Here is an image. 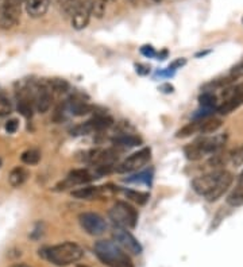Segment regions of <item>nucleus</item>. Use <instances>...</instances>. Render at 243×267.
<instances>
[{"label": "nucleus", "mask_w": 243, "mask_h": 267, "mask_svg": "<svg viewBox=\"0 0 243 267\" xmlns=\"http://www.w3.org/2000/svg\"><path fill=\"white\" fill-rule=\"evenodd\" d=\"M201 126H203V119L195 120V122L189 123L186 126H184L181 130H178L176 137L177 138H186L191 137L193 134H200L201 132Z\"/></svg>", "instance_id": "aec40b11"}, {"label": "nucleus", "mask_w": 243, "mask_h": 267, "mask_svg": "<svg viewBox=\"0 0 243 267\" xmlns=\"http://www.w3.org/2000/svg\"><path fill=\"white\" fill-rule=\"evenodd\" d=\"M50 7V0H25L26 12L31 18H41L46 15Z\"/></svg>", "instance_id": "4468645a"}, {"label": "nucleus", "mask_w": 243, "mask_h": 267, "mask_svg": "<svg viewBox=\"0 0 243 267\" xmlns=\"http://www.w3.org/2000/svg\"><path fill=\"white\" fill-rule=\"evenodd\" d=\"M128 2H130L131 4H134V6H135V4H137V2H138V0H128Z\"/></svg>", "instance_id": "c9c22d12"}, {"label": "nucleus", "mask_w": 243, "mask_h": 267, "mask_svg": "<svg viewBox=\"0 0 243 267\" xmlns=\"http://www.w3.org/2000/svg\"><path fill=\"white\" fill-rule=\"evenodd\" d=\"M153 2H154V3H161L162 0H153Z\"/></svg>", "instance_id": "4c0bfd02"}, {"label": "nucleus", "mask_w": 243, "mask_h": 267, "mask_svg": "<svg viewBox=\"0 0 243 267\" xmlns=\"http://www.w3.org/2000/svg\"><path fill=\"white\" fill-rule=\"evenodd\" d=\"M30 177V173L25 167L22 166H16L11 170V173L8 176V182L11 186L14 188H19V186H22L25 184L26 181L29 180Z\"/></svg>", "instance_id": "dca6fc26"}, {"label": "nucleus", "mask_w": 243, "mask_h": 267, "mask_svg": "<svg viewBox=\"0 0 243 267\" xmlns=\"http://www.w3.org/2000/svg\"><path fill=\"white\" fill-rule=\"evenodd\" d=\"M40 255L49 263L58 267H65L79 262L84 256V250L76 243L65 242L51 247H44L40 250Z\"/></svg>", "instance_id": "f03ea898"}, {"label": "nucleus", "mask_w": 243, "mask_h": 267, "mask_svg": "<svg viewBox=\"0 0 243 267\" xmlns=\"http://www.w3.org/2000/svg\"><path fill=\"white\" fill-rule=\"evenodd\" d=\"M95 254L99 260L108 267H134L130 256L124 253L115 242L111 240H100L96 242L94 247Z\"/></svg>", "instance_id": "7ed1b4c3"}, {"label": "nucleus", "mask_w": 243, "mask_h": 267, "mask_svg": "<svg viewBox=\"0 0 243 267\" xmlns=\"http://www.w3.org/2000/svg\"><path fill=\"white\" fill-rule=\"evenodd\" d=\"M113 238L114 242L119 245L120 249L124 250L126 253H130L133 255H139L142 254V245L141 243L134 238V235L131 234L128 230L126 228L115 227V230L113 231Z\"/></svg>", "instance_id": "6e6552de"}, {"label": "nucleus", "mask_w": 243, "mask_h": 267, "mask_svg": "<svg viewBox=\"0 0 243 267\" xmlns=\"http://www.w3.org/2000/svg\"><path fill=\"white\" fill-rule=\"evenodd\" d=\"M18 127H19V122L16 119H11V120H8V122L6 123V131H7L8 134L16 132Z\"/></svg>", "instance_id": "7c9ffc66"}, {"label": "nucleus", "mask_w": 243, "mask_h": 267, "mask_svg": "<svg viewBox=\"0 0 243 267\" xmlns=\"http://www.w3.org/2000/svg\"><path fill=\"white\" fill-rule=\"evenodd\" d=\"M79 223L81 228L91 236H100L107 230V223L99 213L84 212L79 216Z\"/></svg>", "instance_id": "1a4fd4ad"}, {"label": "nucleus", "mask_w": 243, "mask_h": 267, "mask_svg": "<svg viewBox=\"0 0 243 267\" xmlns=\"http://www.w3.org/2000/svg\"><path fill=\"white\" fill-rule=\"evenodd\" d=\"M239 180H243V171H242V174L239 176Z\"/></svg>", "instance_id": "58836bf2"}, {"label": "nucleus", "mask_w": 243, "mask_h": 267, "mask_svg": "<svg viewBox=\"0 0 243 267\" xmlns=\"http://www.w3.org/2000/svg\"><path fill=\"white\" fill-rule=\"evenodd\" d=\"M68 2H70V3H77L79 0H68Z\"/></svg>", "instance_id": "e433bc0d"}, {"label": "nucleus", "mask_w": 243, "mask_h": 267, "mask_svg": "<svg viewBox=\"0 0 243 267\" xmlns=\"http://www.w3.org/2000/svg\"><path fill=\"white\" fill-rule=\"evenodd\" d=\"M33 105L34 109L40 113H46L51 107V93L47 85H38L34 88L33 92Z\"/></svg>", "instance_id": "9b49d317"}, {"label": "nucleus", "mask_w": 243, "mask_h": 267, "mask_svg": "<svg viewBox=\"0 0 243 267\" xmlns=\"http://www.w3.org/2000/svg\"><path fill=\"white\" fill-rule=\"evenodd\" d=\"M95 177V174L91 173L88 169H76L70 171L68 174V177L62 181L61 184L57 185L55 188L57 190H64V189L73 188V186H79V185L88 184L89 181H92Z\"/></svg>", "instance_id": "9d476101"}, {"label": "nucleus", "mask_w": 243, "mask_h": 267, "mask_svg": "<svg viewBox=\"0 0 243 267\" xmlns=\"http://www.w3.org/2000/svg\"><path fill=\"white\" fill-rule=\"evenodd\" d=\"M150 180H152V174L149 173H141V174H137V176H133V177L127 178L126 182H146V184H149Z\"/></svg>", "instance_id": "c756f323"}, {"label": "nucleus", "mask_w": 243, "mask_h": 267, "mask_svg": "<svg viewBox=\"0 0 243 267\" xmlns=\"http://www.w3.org/2000/svg\"><path fill=\"white\" fill-rule=\"evenodd\" d=\"M231 162L235 167H239L243 165V143L236 148L235 151L232 152L231 156Z\"/></svg>", "instance_id": "bb28decb"}, {"label": "nucleus", "mask_w": 243, "mask_h": 267, "mask_svg": "<svg viewBox=\"0 0 243 267\" xmlns=\"http://www.w3.org/2000/svg\"><path fill=\"white\" fill-rule=\"evenodd\" d=\"M115 190L109 186H84L72 192V196L79 200H98L102 199L107 192Z\"/></svg>", "instance_id": "f8f14e48"}, {"label": "nucleus", "mask_w": 243, "mask_h": 267, "mask_svg": "<svg viewBox=\"0 0 243 267\" xmlns=\"http://www.w3.org/2000/svg\"><path fill=\"white\" fill-rule=\"evenodd\" d=\"M0 166H2V161H0Z\"/></svg>", "instance_id": "ea45409f"}, {"label": "nucleus", "mask_w": 243, "mask_h": 267, "mask_svg": "<svg viewBox=\"0 0 243 267\" xmlns=\"http://www.w3.org/2000/svg\"><path fill=\"white\" fill-rule=\"evenodd\" d=\"M89 18H91V14L88 11V8L85 7V4H74V10H73L72 15L73 29H85L88 23H89Z\"/></svg>", "instance_id": "ddd939ff"}, {"label": "nucleus", "mask_w": 243, "mask_h": 267, "mask_svg": "<svg viewBox=\"0 0 243 267\" xmlns=\"http://www.w3.org/2000/svg\"><path fill=\"white\" fill-rule=\"evenodd\" d=\"M18 111L22 113L26 118H31L33 116L34 105H33V99L26 96V98H21L18 103Z\"/></svg>", "instance_id": "4be33fe9"}, {"label": "nucleus", "mask_w": 243, "mask_h": 267, "mask_svg": "<svg viewBox=\"0 0 243 267\" xmlns=\"http://www.w3.org/2000/svg\"><path fill=\"white\" fill-rule=\"evenodd\" d=\"M122 193H123L128 200L137 202V204H139V205L146 204L150 197L149 193H143V192H138V190H131V189H122Z\"/></svg>", "instance_id": "412c9836"}, {"label": "nucleus", "mask_w": 243, "mask_h": 267, "mask_svg": "<svg viewBox=\"0 0 243 267\" xmlns=\"http://www.w3.org/2000/svg\"><path fill=\"white\" fill-rule=\"evenodd\" d=\"M66 109L74 116H84L92 112L91 105H88L87 103H84L81 100H76V99H73V100H69L66 103Z\"/></svg>", "instance_id": "a211bd4d"}, {"label": "nucleus", "mask_w": 243, "mask_h": 267, "mask_svg": "<svg viewBox=\"0 0 243 267\" xmlns=\"http://www.w3.org/2000/svg\"><path fill=\"white\" fill-rule=\"evenodd\" d=\"M23 0H3L0 4V29L11 30L21 21Z\"/></svg>", "instance_id": "423d86ee"}, {"label": "nucleus", "mask_w": 243, "mask_h": 267, "mask_svg": "<svg viewBox=\"0 0 243 267\" xmlns=\"http://www.w3.org/2000/svg\"><path fill=\"white\" fill-rule=\"evenodd\" d=\"M11 111H12V107L10 100H8L7 98H4V96H0V116L10 115Z\"/></svg>", "instance_id": "cd10ccee"}, {"label": "nucleus", "mask_w": 243, "mask_h": 267, "mask_svg": "<svg viewBox=\"0 0 243 267\" xmlns=\"http://www.w3.org/2000/svg\"><path fill=\"white\" fill-rule=\"evenodd\" d=\"M240 105H243V89L236 92L234 96H231L227 100L223 101L218 107V112L220 115H229V113L239 108Z\"/></svg>", "instance_id": "2eb2a0df"}, {"label": "nucleus", "mask_w": 243, "mask_h": 267, "mask_svg": "<svg viewBox=\"0 0 243 267\" xmlns=\"http://www.w3.org/2000/svg\"><path fill=\"white\" fill-rule=\"evenodd\" d=\"M47 87H49V89L58 92V93H65L69 89V84L66 83L65 80L53 79L47 83Z\"/></svg>", "instance_id": "393cba45"}, {"label": "nucleus", "mask_w": 243, "mask_h": 267, "mask_svg": "<svg viewBox=\"0 0 243 267\" xmlns=\"http://www.w3.org/2000/svg\"><path fill=\"white\" fill-rule=\"evenodd\" d=\"M85 7L88 8L89 14L102 18L107 10V0H85Z\"/></svg>", "instance_id": "6ab92c4d"}, {"label": "nucleus", "mask_w": 243, "mask_h": 267, "mask_svg": "<svg viewBox=\"0 0 243 267\" xmlns=\"http://www.w3.org/2000/svg\"><path fill=\"white\" fill-rule=\"evenodd\" d=\"M141 53L145 55V57H149V58H153V57H156V55H157L156 50H154V47L147 46V45H146V46L141 47Z\"/></svg>", "instance_id": "2f4dec72"}, {"label": "nucleus", "mask_w": 243, "mask_h": 267, "mask_svg": "<svg viewBox=\"0 0 243 267\" xmlns=\"http://www.w3.org/2000/svg\"><path fill=\"white\" fill-rule=\"evenodd\" d=\"M135 68H137V73H139L142 76H145V74H147V73L150 72V69L146 65H142V64H137Z\"/></svg>", "instance_id": "473e14b6"}, {"label": "nucleus", "mask_w": 243, "mask_h": 267, "mask_svg": "<svg viewBox=\"0 0 243 267\" xmlns=\"http://www.w3.org/2000/svg\"><path fill=\"white\" fill-rule=\"evenodd\" d=\"M108 215L116 227L126 228V230L135 228L138 221V212L127 201H116L109 209Z\"/></svg>", "instance_id": "39448f33"}, {"label": "nucleus", "mask_w": 243, "mask_h": 267, "mask_svg": "<svg viewBox=\"0 0 243 267\" xmlns=\"http://www.w3.org/2000/svg\"><path fill=\"white\" fill-rule=\"evenodd\" d=\"M200 103L203 105H215L216 104V96L211 92H205L200 96Z\"/></svg>", "instance_id": "c85d7f7f"}, {"label": "nucleus", "mask_w": 243, "mask_h": 267, "mask_svg": "<svg viewBox=\"0 0 243 267\" xmlns=\"http://www.w3.org/2000/svg\"><path fill=\"white\" fill-rule=\"evenodd\" d=\"M243 76V60L242 61L238 64V65H235L234 68L231 69V72L229 73V76L226 77V83H232V81H235V80L240 79V77Z\"/></svg>", "instance_id": "a878e982"}, {"label": "nucleus", "mask_w": 243, "mask_h": 267, "mask_svg": "<svg viewBox=\"0 0 243 267\" xmlns=\"http://www.w3.org/2000/svg\"><path fill=\"white\" fill-rule=\"evenodd\" d=\"M23 2H25V0H23Z\"/></svg>", "instance_id": "a19ab883"}, {"label": "nucleus", "mask_w": 243, "mask_h": 267, "mask_svg": "<svg viewBox=\"0 0 243 267\" xmlns=\"http://www.w3.org/2000/svg\"><path fill=\"white\" fill-rule=\"evenodd\" d=\"M185 60H184V58H180V60H177V61H174L173 64H172L171 66H169V69H172V70H174V69H177L178 66H182V65H185Z\"/></svg>", "instance_id": "72a5a7b5"}, {"label": "nucleus", "mask_w": 243, "mask_h": 267, "mask_svg": "<svg viewBox=\"0 0 243 267\" xmlns=\"http://www.w3.org/2000/svg\"><path fill=\"white\" fill-rule=\"evenodd\" d=\"M107 2H108V0H107Z\"/></svg>", "instance_id": "79ce46f5"}, {"label": "nucleus", "mask_w": 243, "mask_h": 267, "mask_svg": "<svg viewBox=\"0 0 243 267\" xmlns=\"http://www.w3.org/2000/svg\"><path fill=\"white\" fill-rule=\"evenodd\" d=\"M232 182H234V176L230 171L215 170L195 178L192 181V188L197 195L203 196L208 202H214L231 188Z\"/></svg>", "instance_id": "f257e3e1"}, {"label": "nucleus", "mask_w": 243, "mask_h": 267, "mask_svg": "<svg viewBox=\"0 0 243 267\" xmlns=\"http://www.w3.org/2000/svg\"><path fill=\"white\" fill-rule=\"evenodd\" d=\"M10 267H31V266H29V264H25V263H15Z\"/></svg>", "instance_id": "f704fd0d"}, {"label": "nucleus", "mask_w": 243, "mask_h": 267, "mask_svg": "<svg viewBox=\"0 0 243 267\" xmlns=\"http://www.w3.org/2000/svg\"><path fill=\"white\" fill-rule=\"evenodd\" d=\"M150 159H152V150L149 147L141 148L139 151L127 157L123 162L116 165V173H133V171H138V170H141L142 167L146 166L150 162Z\"/></svg>", "instance_id": "0eeeda50"}, {"label": "nucleus", "mask_w": 243, "mask_h": 267, "mask_svg": "<svg viewBox=\"0 0 243 267\" xmlns=\"http://www.w3.org/2000/svg\"><path fill=\"white\" fill-rule=\"evenodd\" d=\"M113 143L116 147L122 148H130L139 146L142 143L141 138L135 137V135H130V134H123V135H118L113 139Z\"/></svg>", "instance_id": "f3484780"}, {"label": "nucleus", "mask_w": 243, "mask_h": 267, "mask_svg": "<svg viewBox=\"0 0 243 267\" xmlns=\"http://www.w3.org/2000/svg\"><path fill=\"white\" fill-rule=\"evenodd\" d=\"M21 159H22L23 163L30 165V166H31V165H36L41 159V151L40 150H36V148H29V150H26V151L23 152Z\"/></svg>", "instance_id": "5701e85b"}, {"label": "nucleus", "mask_w": 243, "mask_h": 267, "mask_svg": "<svg viewBox=\"0 0 243 267\" xmlns=\"http://www.w3.org/2000/svg\"><path fill=\"white\" fill-rule=\"evenodd\" d=\"M226 142H227L226 134L215 135V137H204L186 146L184 151L189 161H199L205 156L216 154L220 148L225 147Z\"/></svg>", "instance_id": "20e7f679"}, {"label": "nucleus", "mask_w": 243, "mask_h": 267, "mask_svg": "<svg viewBox=\"0 0 243 267\" xmlns=\"http://www.w3.org/2000/svg\"><path fill=\"white\" fill-rule=\"evenodd\" d=\"M221 127V120L216 118H210V119H203V126H201V132L200 134H212L218 131Z\"/></svg>", "instance_id": "b1692460"}]
</instances>
